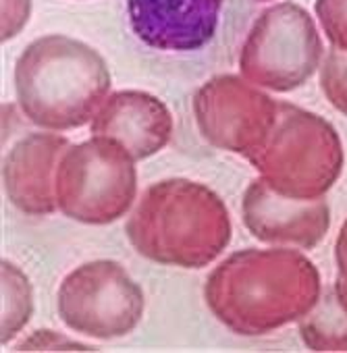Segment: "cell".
I'll use <instances>...</instances> for the list:
<instances>
[{
  "label": "cell",
  "instance_id": "5bb4252c",
  "mask_svg": "<svg viewBox=\"0 0 347 353\" xmlns=\"http://www.w3.org/2000/svg\"><path fill=\"white\" fill-rule=\"evenodd\" d=\"M301 339L312 349H347V314L339 301H326L299 326Z\"/></svg>",
  "mask_w": 347,
  "mask_h": 353
},
{
  "label": "cell",
  "instance_id": "2e32d148",
  "mask_svg": "<svg viewBox=\"0 0 347 353\" xmlns=\"http://www.w3.org/2000/svg\"><path fill=\"white\" fill-rule=\"evenodd\" d=\"M316 15L333 50L347 52V0H316Z\"/></svg>",
  "mask_w": 347,
  "mask_h": 353
},
{
  "label": "cell",
  "instance_id": "5b68a950",
  "mask_svg": "<svg viewBox=\"0 0 347 353\" xmlns=\"http://www.w3.org/2000/svg\"><path fill=\"white\" fill-rule=\"evenodd\" d=\"M137 196L135 160L115 141L96 137L67 150L57 172L59 210L83 225H110Z\"/></svg>",
  "mask_w": 347,
  "mask_h": 353
},
{
  "label": "cell",
  "instance_id": "9c48e42d",
  "mask_svg": "<svg viewBox=\"0 0 347 353\" xmlns=\"http://www.w3.org/2000/svg\"><path fill=\"white\" fill-rule=\"evenodd\" d=\"M223 0H127L133 36L158 52H196L210 44Z\"/></svg>",
  "mask_w": 347,
  "mask_h": 353
},
{
  "label": "cell",
  "instance_id": "3957f363",
  "mask_svg": "<svg viewBox=\"0 0 347 353\" xmlns=\"http://www.w3.org/2000/svg\"><path fill=\"white\" fill-rule=\"evenodd\" d=\"M110 85L104 57L63 34L34 40L15 63V94L21 112L30 123L48 131H71L92 123Z\"/></svg>",
  "mask_w": 347,
  "mask_h": 353
},
{
  "label": "cell",
  "instance_id": "4fadbf2b",
  "mask_svg": "<svg viewBox=\"0 0 347 353\" xmlns=\"http://www.w3.org/2000/svg\"><path fill=\"white\" fill-rule=\"evenodd\" d=\"M3 336L0 343L9 345L30 322L34 314V289L26 272L11 260H3Z\"/></svg>",
  "mask_w": 347,
  "mask_h": 353
},
{
  "label": "cell",
  "instance_id": "8992f818",
  "mask_svg": "<svg viewBox=\"0 0 347 353\" xmlns=\"http://www.w3.org/2000/svg\"><path fill=\"white\" fill-rule=\"evenodd\" d=\"M322 52L310 13L295 3H277L250 28L239 52V71L254 85L291 92L316 73Z\"/></svg>",
  "mask_w": 347,
  "mask_h": 353
},
{
  "label": "cell",
  "instance_id": "e0dca14e",
  "mask_svg": "<svg viewBox=\"0 0 347 353\" xmlns=\"http://www.w3.org/2000/svg\"><path fill=\"white\" fill-rule=\"evenodd\" d=\"M94 351L96 347L83 345L79 341H73L61 332H52V330H36L34 334H30L26 341L19 343V351Z\"/></svg>",
  "mask_w": 347,
  "mask_h": 353
},
{
  "label": "cell",
  "instance_id": "277c9868",
  "mask_svg": "<svg viewBox=\"0 0 347 353\" xmlns=\"http://www.w3.org/2000/svg\"><path fill=\"white\" fill-rule=\"evenodd\" d=\"M248 160L277 194L293 200H320L339 179L343 152L330 123L279 102L272 131Z\"/></svg>",
  "mask_w": 347,
  "mask_h": 353
},
{
  "label": "cell",
  "instance_id": "7c38bea8",
  "mask_svg": "<svg viewBox=\"0 0 347 353\" xmlns=\"http://www.w3.org/2000/svg\"><path fill=\"white\" fill-rule=\"evenodd\" d=\"M90 131L121 145L135 162L158 154L172 137L168 106L141 90L110 94L98 108Z\"/></svg>",
  "mask_w": 347,
  "mask_h": 353
},
{
  "label": "cell",
  "instance_id": "ffe728a7",
  "mask_svg": "<svg viewBox=\"0 0 347 353\" xmlns=\"http://www.w3.org/2000/svg\"><path fill=\"white\" fill-rule=\"evenodd\" d=\"M258 3H266V0H258Z\"/></svg>",
  "mask_w": 347,
  "mask_h": 353
},
{
  "label": "cell",
  "instance_id": "ba28073f",
  "mask_svg": "<svg viewBox=\"0 0 347 353\" xmlns=\"http://www.w3.org/2000/svg\"><path fill=\"white\" fill-rule=\"evenodd\" d=\"M194 117L210 145L250 158L272 131L279 102L246 77L217 75L194 94Z\"/></svg>",
  "mask_w": 347,
  "mask_h": 353
},
{
  "label": "cell",
  "instance_id": "30bf717a",
  "mask_svg": "<svg viewBox=\"0 0 347 353\" xmlns=\"http://www.w3.org/2000/svg\"><path fill=\"white\" fill-rule=\"evenodd\" d=\"M248 231L264 243L314 248L328 229V206L320 200H293L277 194L262 176L254 179L241 200Z\"/></svg>",
  "mask_w": 347,
  "mask_h": 353
},
{
  "label": "cell",
  "instance_id": "9a60e30c",
  "mask_svg": "<svg viewBox=\"0 0 347 353\" xmlns=\"http://www.w3.org/2000/svg\"><path fill=\"white\" fill-rule=\"evenodd\" d=\"M320 85L328 102L347 114V52L330 50L320 71Z\"/></svg>",
  "mask_w": 347,
  "mask_h": 353
},
{
  "label": "cell",
  "instance_id": "6da1fadb",
  "mask_svg": "<svg viewBox=\"0 0 347 353\" xmlns=\"http://www.w3.org/2000/svg\"><path fill=\"white\" fill-rule=\"evenodd\" d=\"M320 297L314 264L295 250H239L206 279L204 299L231 332L260 336L304 318Z\"/></svg>",
  "mask_w": 347,
  "mask_h": 353
},
{
  "label": "cell",
  "instance_id": "8fae6325",
  "mask_svg": "<svg viewBox=\"0 0 347 353\" xmlns=\"http://www.w3.org/2000/svg\"><path fill=\"white\" fill-rule=\"evenodd\" d=\"M71 145L67 137L57 133H30L9 150L3 162V183L17 210L30 216L59 210L57 172Z\"/></svg>",
  "mask_w": 347,
  "mask_h": 353
},
{
  "label": "cell",
  "instance_id": "7a4b0ae2",
  "mask_svg": "<svg viewBox=\"0 0 347 353\" xmlns=\"http://www.w3.org/2000/svg\"><path fill=\"white\" fill-rule=\"evenodd\" d=\"M125 233L139 256L198 270L212 264L229 245L231 219L223 198L204 183L164 179L143 192Z\"/></svg>",
  "mask_w": 347,
  "mask_h": 353
},
{
  "label": "cell",
  "instance_id": "ac0fdd59",
  "mask_svg": "<svg viewBox=\"0 0 347 353\" xmlns=\"http://www.w3.org/2000/svg\"><path fill=\"white\" fill-rule=\"evenodd\" d=\"M32 0H3V42L13 40L30 21Z\"/></svg>",
  "mask_w": 347,
  "mask_h": 353
},
{
  "label": "cell",
  "instance_id": "d6986e66",
  "mask_svg": "<svg viewBox=\"0 0 347 353\" xmlns=\"http://www.w3.org/2000/svg\"><path fill=\"white\" fill-rule=\"evenodd\" d=\"M337 264H339V283L335 287L337 291V301L343 307V312L347 314V223L341 229L339 241H337Z\"/></svg>",
  "mask_w": 347,
  "mask_h": 353
},
{
  "label": "cell",
  "instance_id": "52a82bcc",
  "mask_svg": "<svg viewBox=\"0 0 347 353\" xmlns=\"http://www.w3.org/2000/svg\"><path fill=\"white\" fill-rule=\"evenodd\" d=\"M141 287L115 260H94L71 270L57 293L63 324L90 339H119L133 332L143 316Z\"/></svg>",
  "mask_w": 347,
  "mask_h": 353
}]
</instances>
